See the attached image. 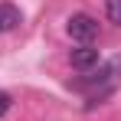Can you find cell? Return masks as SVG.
<instances>
[{"label":"cell","instance_id":"cell-1","mask_svg":"<svg viewBox=\"0 0 121 121\" xmlns=\"http://www.w3.org/2000/svg\"><path fill=\"white\" fill-rule=\"evenodd\" d=\"M65 30H69V36L82 46H92V39L98 36V20H92L88 13H72L69 23H65Z\"/></svg>","mask_w":121,"mask_h":121},{"label":"cell","instance_id":"cell-2","mask_svg":"<svg viewBox=\"0 0 121 121\" xmlns=\"http://www.w3.org/2000/svg\"><path fill=\"white\" fill-rule=\"evenodd\" d=\"M101 59V52L95 49V46H79V49H72V56H69V62H72V69H95Z\"/></svg>","mask_w":121,"mask_h":121},{"label":"cell","instance_id":"cell-3","mask_svg":"<svg viewBox=\"0 0 121 121\" xmlns=\"http://www.w3.org/2000/svg\"><path fill=\"white\" fill-rule=\"evenodd\" d=\"M20 26V10L13 3H0V33H10Z\"/></svg>","mask_w":121,"mask_h":121},{"label":"cell","instance_id":"cell-4","mask_svg":"<svg viewBox=\"0 0 121 121\" xmlns=\"http://www.w3.org/2000/svg\"><path fill=\"white\" fill-rule=\"evenodd\" d=\"M105 13H108V20L118 23L121 26V0H105Z\"/></svg>","mask_w":121,"mask_h":121},{"label":"cell","instance_id":"cell-5","mask_svg":"<svg viewBox=\"0 0 121 121\" xmlns=\"http://www.w3.org/2000/svg\"><path fill=\"white\" fill-rule=\"evenodd\" d=\"M10 105H13V101H10V95H7V92H0V118L10 111Z\"/></svg>","mask_w":121,"mask_h":121}]
</instances>
